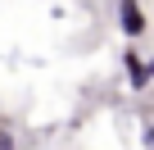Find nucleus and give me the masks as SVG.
<instances>
[{
    "instance_id": "obj_2",
    "label": "nucleus",
    "mask_w": 154,
    "mask_h": 150,
    "mask_svg": "<svg viewBox=\"0 0 154 150\" xmlns=\"http://www.w3.org/2000/svg\"><path fill=\"white\" fill-rule=\"evenodd\" d=\"M122 73H127V87L131 91H145L154 82V73H149V59L136 55V50H122Z\"/></svg>"
},
{
    "instance_id": "obj_1",
    "label": "nucleus",
    "mask_w": 154,
    "mask_h": 150,
    "mask_svg": "<svg viewBox=\"0 0 154 150\" xmlns=\"http://www.w3.org/2000/svg\"><path fill=\"white\" fill-rule=\"evenodd\" d=\"M118 32H122L127 41H140V37L149 32V23H145V9H140V0H118Z\"/></svg>"
},
{
    "instance_id": "obj_4",
    "label": "nucleus",
    "mask_w": 154,
    "mask_h": 150,
    "mask_svg": "<svg viewBox=\"0 0 154 150\" xmlns=\"http://www.w3.org/2000/svg\"><path fill=\"white\" fill-rule=\"evenodd\" d=\"M0 150H18L14 145V132H5V127H0Z\"/></svg>"
},
{
    "instance_id": "obj_3",
    "label": "nucleus",
    "mask_w": 154,
    "mask_h": 150,
    "mask_svg": "<svg viewBox=\"0 0 154 150\" xmlns=\"http://www.w3.org/2000/svg\"><path fill=\"white\" fill-rule=\"evenodd\" d=\"M140 141H145V150H154V118L145 123V132H140Z\"/></svg>"
},
{
    "instance_id": "obj_5",
    "label": "nucleus",
    "mask_w": 154,
    "mask_h": 150,
    "mask_svg": "<svg viewBox=\"0 0 154 150\" xmlns=\"http://www.w3.org/2000/svg\"><path fill=\"white\" fill-rule=\"evenodd\" d=\"M149 73H154V55H149Z\"/></svg>"
}]
</instances>
